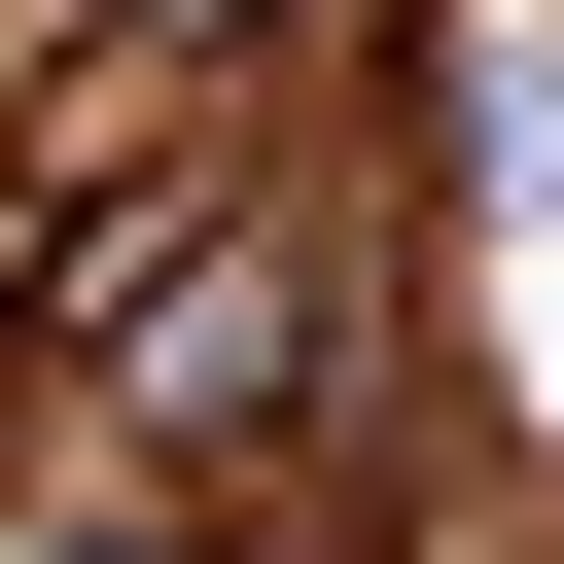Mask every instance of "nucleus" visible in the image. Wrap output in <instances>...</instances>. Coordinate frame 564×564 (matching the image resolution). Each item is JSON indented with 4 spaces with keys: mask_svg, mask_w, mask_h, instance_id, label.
Instances as JSON below:
<instances>
[{
    "mask_svg": "<svg viewBox=\"0 0 564 564\" xmlns=\"http://www.w3.org/2000/svg\"><path fill=\"white\" fill-rule=\"evenodd\" d=\"M423 106H458V317L564 388V0H458V35H423Z\"/></svg>",
    "mask_w": 564,
    "mask_h": 564,
    "instance_id": "f257e3e1",
    "label": "nucleus"
},
{
    "mask_svg": "<svg viewBox=\"0 0 564 564\" xmlns=\"http://www.w3.org/2000/svg\"><path fill=\"white\" fill-rule=\"evenodd\" d=\"M70 35H247V0H70Z\"/></svg>",
    "mask_w": 564,
    "mask_h": 564,
    "instance_id": "f03ea898",
    "label": "nucleus"
}]
</instances>
